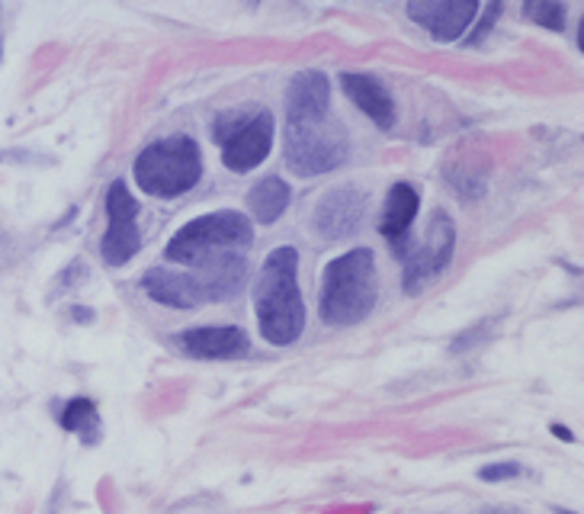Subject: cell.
<instances>
[{"instance_id": "1", "label": "cell", "mask_w": 584, "mask_h": 514, "mask_svg": "<svg viewBox=\"0 0 584 514\" xmlns=\"http://www.w3.org/2000/svg\"><path fill=\"white\" fill-rule=\"evenodd\" d=\"M254 309L260 335L277 347L299 342L305 332V302L299 290V255L295 248L270 252L257 287H254Z\"/></svg>"}, {"instance_id": "2", "label": "cell", "mask_w": 584, "mask_h": 514, "mask_svg": "<svg viewBox=\"0 0 584 514\" xmlns=\"http://www.w3.org/2000/svg\"><path fill=\"white\" fill-rule=\"evenodd\" d=\"M379 273L370 248L334 257L322 273V319L328 325H357L375 309Z\"/></svg>"}, {"instance_id": "3", "label": "cell", "mask_w": 584, "mask_h": 514, "mask_svg": "<svg viewBox=\"0 0 584 514\" xmlns=\"http://www.w3.org/2000/svg\"><path fill=\"white\" fill-rule=\"evenodd\" d=\"M203 177V155L196 138L190 135H167L151 142L135 158V180L138 190L158 200H173L193 190Z\"/></svg>"}, {"instance_id": "4", "label": "cell", "mask_w": 584, "mask_h": 514, "mask_svg": "<svg viewBox=\"0 0 584 514\" xmlns=\"http://www.w3.org/2000/svg\"><path fill=\"white\" fill-rule=\"evenodd\" d=\"M250 242H254V228H250L248 215L222 210V213H209L187 222L170 238L165 257L193 267L206 257L225 255V252H245V248H250Z\"/></svg>"}, {"instance_id": "5", "label": "cell", "mask_w": 584, "mask_h": 514, "mask_svg": "<svg viewBox=\"0 0 584 514\" xmlns=\"http://www.w3.org/2000/svg\"><path fill=\"white\" fill-rule=\"evenodd\" d=\"M350 155V138L344 126L328 116L290 120L287 126V168L299 177H318L340 168Z\"/></svg>"}, {"instance_id": "6", "label": "cell", "mask_w": 584, "mask_h": 514, "mask_svg": "<svg viewBox=\"0 0 584 514\" xmlns=\"http://www.w3.org/2000/svg\"><path fill=\"white\" fill-rule=\"evenodd\" d=\"M212 138L222 145V165L235 174L254 171L273 145V116L260 107H235L218 113L212 123Z\"/></svg>"}, {"instance_id": "7", "label": "cell", "mask_w": 584, "mask_h": 514, "mask_svg": "<svg viewBox=\"0 0 584 514\" xmlns=\"http://www.w3.org/2000/svg\"><path fill=\"white\" fill-rule=\"evenodd\" d=\"M457 248V225L447 213H434L424 235L417 242H402L395 252L402 255L405 264V290L417 293L430 280H437L447 267Z\"/></svg>"}, {"instance_id": "8", "label": "cell", "mask_w": 584, "mask_h": 514, "mask_svg": "<svg viewBox=\"0 0 584 514\" xmlns=\"http://www.w3.org/2000/svg\"><path fill=\"white\" fill-rule=\"evenodd\" d=\"M106 215H110V228L103 235L100 255L110 267H123L142 248L138 203H135V197L128 193L123 180H113V187L106 190Z\"/></svg>"}, {"instance_id": "9", "label": "cell", "mask_w": 584, "mask_h": 514, "mask_svg": "<svg viewBox=\"0 0 584 514\" xmlns=\"http://www.w3.org/2000/svg\"><path fill=\"white\" fill-rule=\"evenodd\" d=\"M408 16L420 30H427L437 43H457L469 30V23L479 16L475 0H415L408 3Z\"/></svg>"}, {"instance_id": "10", "label": "cell", "mask_w": 584, "mask_h": 514, "mask_svg": "<svg viewBox=\"0 0 584 514\" xmlns=\"http://www.w3.org/2000/svg\"><path fill=\"white\" fill-rule=\"evenodd\" d=\"M142 290H145V297H151L161 305H173V309H196V305L209 302L206 287L193 270L155 267L142 277Z\"/></svg>"}, {"instance_id": "11", "label": "cell", "mask_w": 584, "mask_h": 514, "mask_svg": "<svg viewBox=\"0 0 584 514\" xmlns=\"http://www.w3.org/2000/svg\"><path fill=\"white\" fill-rule=\"evenodd\" d=\"M363 219H367V193L353 187L334 190L315 206V228L332 242L353 235L363 225Z\"/></svg>"}, {"instance_id": "12", "label": "cell", "mask_w": 584, "mask_h": 514, "mask_svg": "<svg viewBox=\"0 0 584 514\" xmlns=\"http://www.w3.org/2000/svg\"><path fill=\"white\" fill-rule=\"evenodd\" d=\"M180 347L196 360H235L250 350L248 335L235 325H209L180 335Z\"/></svg>"}, {"instance_id": "13", "label": "cell", "mask_w": 584, "mask_h": 514, "mask_svg": "<svg viewBox=\"0 0 584 514\" xmlns=\"http://www.w3.org/2000/svg\"><path fill=\"white\" fill-rule=\"evenodd\" d=\"M290 120H315L332 113V85L322 71H299L287 87Z\"/></svg>"}, {"instance_id": "14", "label": "cell", "mask_w": 584, "mask_h": 514, "mask_svg": "<svg viewBox=\"0 0 584 514\" xmlns=\"http://www.w3.org/2000/svg\"><path fill=\"white\" fill-rule=\"evenodd\" d=\"M340 87L353 100V107H360L375 126H395V103H392V97L382 87V81H375L370 75H340Z\"/></svg>"}, {"instance_id": "15", "label": "cell", "mask_w": 584, "mask_h": 514, "mask_svg": "<svg viewBox=\"0 0 584 514\" xmlns=\"http://www.w3.org/2000/svg\"><path fill=\"white\" fill-rule=\"evenodd\" d=\"M417 206H420V197L412 183H395L385 197V210H382V235L392 242V248H398L402 242H408V228L415 222Z\"/></svg>"}, {"instance_id": "16", "label": "cell", "mask_w": 584, "mask_h": 514, "mask_svg": "<svg viewBox=\"0 0 584 514\" xmlns=\"http://www.w3.org/2000/svg\"><path fill=\"white\" fill-rule=\"evenodd\" d=\"M290 197V183H283L280 177H267V180L254 183V190L248 193V210L257 222L270 225V222H277L280 215L287 213Z\"/></svg>"}, {"instance_id": "17", "label": "cell", "mask_w": 584, "mask_h": 514, "mask_svg": "<svg viewBox=\"0 0 584 514\" xmlns=\"http://www.w3.org/2000/svg\"><path fill=\"white\" fill-rule=\"evenodd\" d=\"M58 425L65 431H75L81 434L83 440H97L100 437V418H97V405L90 399H71L61 415H58Z\"/></svg>"}, {"instance_id": "18", "label": "cell", "mask_w": 584, "mask_h": 514, "mask_svg": "<svg viewBox=\"0 0 584 514\" xmlns=\"http://www.w3.org/2000/svg\"><path fill=\"white\" fill-rule=\"evenodd\" d=\"M524 13L534 20V23H540L542 30H562L565 26V3H542V0H534V3H527L524 7Z\"/></svg>"}, {"instance_id": "19", "label": "cell", "mask_w": 584, "mask_h": 514, "mask_svg": "<svg viewBox=\"0 0 584 514\" xmlns=\"http://www.w3.org/2000/svg\"><path fill=\"white\" fill-rule=\"evenodd\" d=\"M520 467L517 463H492V467H485V470L479 472L485 482H498V479H510V476H517Z\"/></svg>"}, {"instance_id": "20", "label": "cell", "mask_w": 584, "mask_h": 514, "mask_svg": "<svg viewBox=\"0 0 584 514\" xmlns=\"http://www.w3.org/2000/svg\"><path fill=\"white\" fill-rule=\"evenodd\" d=\"M495 16H501V3H488V10H485V16H482V23H479V33L472 36V43H479L482 36H488V30H492V23H495Z\"/></svg>"}, {"instance_id": "21", "label": "cell", "mask_w": 584, "mask_h": 514, "mask_svg": "<svg viewBox=\"0 0 584 514\" xmlns=\"http://www.w3.org/2000/svg\"><path fill=\"white\" fill-rule=\"evenodd\" d=\"M552 431H555V434H559V437H562V440H575V434H569V431H565V428H559V425H555V428H552Z\"/></svg>"}, {"instance_id": "22", "label": "cell", "mask_w": 584, "mask_h": 514, "mask_svg": "<svg viewBox=\"0 0 584 514\" xmlns=\"http://www.w3.org/2000/svg\"><path fill=\"white\" fill-rule=\"evenodd\" d=\"M562 514H565V512H562Z\"/></svg>"}]
</instances>
